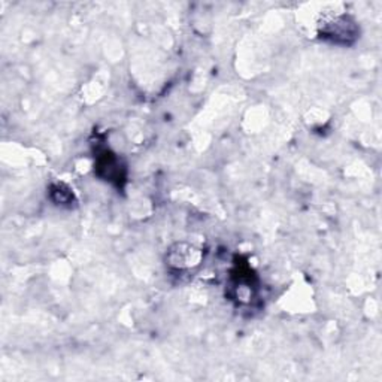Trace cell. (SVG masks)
<instances>
[{"label":"cell","instance_id":"1","mask_svg":"<svg viewBox=\"0 0 382 382\" xmlns=\"http://www.w3.org/2000/svg\"><path fill=\"white\" fill-rule=\"evenodd\" d=\"M322 36L330 39L333 43H344L348 45L352 40L356 39V23H352L348 17H339L334 21H330L326 24L324 31H322Z\"/></svg>","mask_w":382,"mask_h":382},{"label":"cell","instance_id":"2","mask_svg":"<svg viewBox=\"0 0 382 382\" xmlns=\"http://www.w3.org/2000/svg\"><path fill=\"white\" fill-rule=\"evenodd\" d=\"M97 170L102 178H107L109 181H116L120 182L123 180L121 175V165L120 160L116 158L114 154H108V151H105L97 158Z\"/></svg>","mask_w":382,"mask_h":382}]
</instances>
